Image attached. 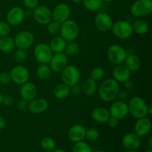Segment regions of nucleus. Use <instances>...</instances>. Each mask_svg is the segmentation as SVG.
I'll return each instance as SVG.
<instances>
[{
    "label": "nucleus",
    "mask_w": 152,
    "mask_h": 152,
    "mask_svg": "<svg viewBox=\"0 0 152 152\" xmlns=\"http://www.w3.org/2000/svg\"><path fill=\"white\" fill-rule=\"evenodd\" d=\"M10 79L14 83L22 86L28 82L30 78V73L28 68L22 65H16L12 68L10 73Z\"/></svg>",
    "instance_id": "obj_11"
},
{
    "label": "nucleus",
    "mask_w": 152,
    "mask_h": 152,
    "mask_svg": "<svg viewBox=\"0 0 152 152\" xmlns=\"http://www.w3.org/2000/svg\"><path fill=\"white\" fill-rule=\"evenodd\" d=\"M1 102H2V103L4 104V105H5V106L11 107L14 105L15 101H14V99H13L11 96L7 95V96H3V99Z\"/></svg>",
    "instance_id": "obj_43"
},
{
    "label": "nucleus",
    "mask_w": 152,
    "mask_h": 152,
    "mask_svg": "<svg viewBox=\"0 0 152 152\" xmlns=\"http://www.w3.org/2000/svg\"><path fill=\"white\" fill-rule=\"evenodd\" d=\"M11 81L10 74L7 72H1L0 74V83L2 85H7Z\"/></svg>",
    "instance_id": "obj_41"
},
{
    "label": "nucleus",
    "mask_w": 152,
    "mask_h": 152,
    "mask_svg": "<svg viewBox=\"0 0 152 152\" xmlns=\"http://www.w3.org/2000/svg\"><path fill=\"white\" fill-rule=\"evenodd\" d=\"M79 26L77 22L71 19H68L61 23L60 37L66 42H73L79 35Z\"/></svg>",
    "instance_id": "obj_3"
},
{
    "label": "nucleus",
    "mask_w": 152,
    "mask_h": 152,
    "mask_svg": "<svg viewBox=\"0 0 152 152\" xmlns=\"http://www.w3.org/2000/svg\"><path fill=\"white\" fill-rule=\"evenodd\" d=\"M68 56L65 53H57L53 55L50 60V68L55 72H61L68 65Z\"/></svg>",
    "instance_id": "obj_16"
},
{
    "label": "nucleus",
    "mask_w": 152,
    "mask_h": 152,
    "mask_svg": "<svg viewBox=\"0 0 152 152\" xmlns=\"http://www.w3.org/2000/svg\"><path fill=\"white\" fill-rule=\"evenodd\" d=\"M41 147L44 151H52L55 149L56 143L51 137H45L41 141Z\"/></svg>",
    "instance_id": "obj_33"
},
{
    "label": "nucleus",
    "mask_w": 152,
    "mask_h": 152,
    "mask_svg": "<svg viewBox=\"0 0 152 152\" xmlns=\"http://www.w3.org/2000/svg\"><path fill=\"white\" fill-rule=\"evenodd\" d=\"M130 12L134 17H142L152 13L151 0H136L131 6Z\"/></svg>",
    "instance_id": "obj_4"
},
{
    "label": "nucleus",
    "mask_w": 152,
    "mask_h": 152,
    "mask_svg": "<svg viewBox=\"0 0 152 152\" xmlns=\"http://www.w3.org/2000/svg\"><path fill=\"white\" fill-rule=\"evenodd\" d=\"M73 152H93V151L88 144L83 141H80L76 142L74 145Z\"/></svg>",
    "instance_id": "obj_34"
},
{
    "label": "nucleus",
    "mask_w": 152,
    "mask_h": 152,
    "mask_svg": "<svg viewBox=\"0 0 152 152\" xmlns=\"http://www.w3.org/2000/svg\"><path fill=\"white\" fill-rule=\"evenodd\" d=\"M99 133L98 132V130L95 129H90L88 130H86V137L88 140L91 141H96L99 139Z\"/></svg>",
    "instance_id": "obj_37"
},
{
    "label": "nucleus",
    "mask_w": 152,
    "mask_h": 152,
    "mask_svg": "<svg viewBox=\"0 0 152 152\" xmlns=\"http://www.w3.org/2000/svg\"><path fill=\"white\" fill-rule=\"evenodd\" d=\"M123 83H124V87L126 88V89H127V90L130 91L133 88L134 83L132 80H126V81H125Z\"/></svg>",
    "instance_id": "obj_47"
},
{
    "label": "nucleus",
    "mask_w": 152,
    "mask_h": 152,
    "mask_svg": "<svg viewBox=\"0 0 152 152\" xmlns=\"http://www.w3.org/2000/svg\"><path fill=\"white\" fill-rule=\"evenodd\" d=\"M37 94V88L34 83L27 82L22 85L20 88V95L22 99L30 102L34 98H36Z\"/></svg>",
    "instance_id": "obj_18"
},
{
    "label": "nucleus",
    "mask_w": 152,
    "mask_h": 152,
    "mask_svg": "<svg viewBox=\"0 0 152 152\" xmlns=\"http://www.w3.org/2000/svg\"><path fill=\"white\" fill-rule=\"evenodd\" d=\"M70 91H71V94H73L74 96H79L82 93L81 86H79L78 84H76L70 87Z\"/></svg>",
    "instance_id": "obj_44"
},
{
    "label": "nucleus",
    "mask_w": 152,
    "mask_h": 152,
    "mask_svg": "<svg viewBox=\"0 0 152 152\" xmlns=\"http://www.w3.org/2000/svg\"><path fill=\"white\" fill-rule=\"evenodd\" d=\"M51 69L47 64H41L37 69V75L39 80H46L50 77Z\"/></svg>",
    "instance_id": "obj_30"
},
{
    "label": "nucleus",
    "mask_w": 152,
    "mask_h": 152,
    "mask_svg": "<svg viewBox=\"0 0 152 152\" xmlns=\"http://www.w3.org/2000/svg\"><path fill=\"white\" fill-rule=\"evenodd\" d=\"M148 114H149V115H151V114H152V107L151 106H148Z\"/></svg>",
    "instance_id": "obj_50"
},
{
    "label": "nucleus",
    "mask_w": 152,
    "mask_h": 152,
    "mask_svg": "<svg viewBox=\"0 0 152 152\" xmlns=\"http://www.w3.org/2000/svg\"><path fill=\"white\" fill-rule=\"evenodd\" d=\"M109 113L111 117H114L117 120H122L129 114L128 104L124 101H116L110 107Z\"/></svg>",
    "instance_id": "obj_14"
},
{
    "label": "nucleus",
    "mask_w": 152,
    "mask_h": 152,
    "mask_svg": "<svg viewBox=\"0 0 152 152\" xmlns=\"http://www.w3.org/2000/svg\"><path fill=\"white\" fill-rule=\"evenodd\" d=\"M148 146H149L150 149H151V148H152V137H150L148 138Z\"/></svg>",
    "instance_id": "obj_49"
},
{
    "label": "nucleus",
    "mask_w": 152,
    "mask_h": 152,
    "mask_svg": "<svg viewBox=\"0 0 152 152\" xmlns=\"http://www.w3.org/2000/svg\"><path fill=\"white\" fill-rule=\"evenodd\" d=\"M48 103L47 100L43 98H34L31 101H30L28 105V108L29 111L32 114H39L45 112L48 109Z\"/></svg>",
    "instance_id": "obj_17"
},
{
    "label": "nucleus",
    "mask_w": 152,
    "mask_h": 152,
    "mask_svg": "<svg viewBox=\"0 0 152 152\" xmlns=\"http://www.w3.org/2000/svg\"><path fill=\"white\" fill-rule=\"evenodd\" d=\"M24 4L29 10H34L39 5V0H24Z\"/></svg>",
    "instance_id": "obj_40"
},
{
    "label": "nucleus",
    "mask_w": 152,
    "mask_h": 152,
    "mask_svg": "<svg viewBox=\"0 0 152 152\" xmlns=\"http://www.w3.org/2000/svg\"><path fill=\"white\" fill-rule=\"evenodd\" d=\"M3 94H2V93H1V91H0V104L1 103V102H2V99H3Z\"/></svg>",
    "instance_id": "obj_51"
},
{
    "label": "nucleus",
    "mask_w": 152,
    "mask_h": 152,
    "mask_svg": "<svg viewBox=\"0 0 152 152\" xmlns=\"http://www.w3.org/2000/svg\"><path fill=\"white\" fill-rule=\"evenodd\" d=\"M72 1H74V3H80L83 1V0H71Z\"/></svg>",
    "instance_id": "obj_53"
},
{
    "label": "nucleus",
    "mask_w": 152,
    "mask_h": 152,
    "mask_svg": "<svg viewBox=\"0 0 152 152\" xmlns=\"http://www.w3.org/2000/svg\"><path fill=\"white\" fill-rule=\"evenodd\" d=\"M28 58V53H26L25 50L19 49L15 51L14 53V59L18 62H22Z\"/></svg>",
    "instance_id": "obj_38"
},
{
    "label": "nucleus",
    "mask_w": 152,
    "mask_h": 152,
    "mask_svg": "<svg viewBox=\"0 0 152 152\" xmlns=\"http://www.w3.org/2000/svg\"><path fill=\"white\" fill-rule=\"evenodd\" d=\"M91 117L94 120L99 123H104L108 121L110 117L108 110L102 107H97L94 108L91 112Z\"/></svg>",
    "instance_id": "obj_23"
},
{
    "label": "nucleus",
    "mask_w": 152,
    "mask_h": 152,
    "mask_svg": "<svg viewBox=\"0 0 152 152\" xmlns=\"http://www.w3.org/2000/svg\"><path fill=\"white\" fill-rule=\"evenodd\" d=\"M14 39L8 36L0 37V50L3 53H10L14 50Z\"/></svg>",
    "instance_id": "obj_27"
},
{
    "label": "nucleus",
    "mask_w": 152,
    "mask_h": 152,
    "mask_svg": "<svg viewBox=\"0 0 152 152\" xmlns=\"http://www.w3.org/2000/svg\"><path fill=\"white\" fill-rule=\"evenodd\" d=\"M131 77V71L125 65H117L113 71V77L117 83H124L129 80Z\"/></svg>",
    "instance_id": "obj_22"
},
{
    "label": "nucleus",
    "mask_w": 152,
    "mask_h": 152,
    "mask_svg": "<svg viewBox=\"0 0 152 152\" xmlns=\"http://www.w3.org/2000/svg\"><path fill=\"white\" fill-rule=\"evenodd\" d=\"M25 17V13L20 7H13L7 13V22L9 25L16 26L22 23Z\"/></svg>",
    "instance_id": "obj_15"
},
{
    "label": "nucleus",
    "mask_w": 152,
    "mask_h": 152,
    "mask_svg": "<svg viewBox=\"0 0 152 152\" xmlns=\"http://www.w3.org/2000/svg\"><path fill=\"white\" fill-rule=\"evenodd\" d=\"M53 152H66L65 150H62V149H56L54 150Z\"/></svg>",
    "instance_id": "obj_52"
},
{
    "label": "nucleus",
    "mask_w": 152,
    "mask_h": 152,
    "mask_svg": "<svg viewBox=\"0 0 152 152\" xmlns=\"http://www.w3.org/2000/svg\"><path fill=\"white\" fill-rule=\"evenodd\" d=\"M53 51L50 46L45 43H39L34 48V56L41 64H47L53 56Z\"/></svg>",
    "instance_id": "obj_9"
},
{
    "label": "nucleus",
    "mask_w": 152,
    "mask_h": 152,
    "mask_svg": "<svg viewBox=\"0 0 152 152\" xmlns=\"http://www.w3.org/2000/svg\"><path fill=\"white\" fill-rule=\"evenodd\" d=\"M71 15V9L70 7L65 3H59L57 5L55 6L52 11V18L54 21L62 23L65 21L69 19Z\"/></svg>",
    "instance_id": "obj_12"
},
{
    "label": "nucleus",
    "mask_w": 152,
    "mask_h": 152,
    "mask_svg": "<svg viewBox=\"0 0 152 152\" xmlns=\"http://www.w3.org/2000/svg\"><path fill=\"white\" fill-rule=\"evenodd\" d=\"M103 2H106V3H108V2H111V1H114V0H102Z\"/></svg>",
    "instance_id": "obj_54"
},
{
    "label": "nucleus",
    "mask_w": 152,
    "mask_h": 152,
    "mask_svg": "<svg viewBox=\"0 0 152 152\" xmlns=\"http://www.w3.org/2000/svg\"><path fill=\"white\" fill-rule=\"evenodd\" d=\"M15 45L19 49L27 50L32 46L34 42L33 34L28 31H22L18 33L14 39Z\"/></svg>",
    "instance_id": "obj_10"
},
{
    "label": "nucleus",
    "mask_w": 152,
    "mask_h": 152,
    "mask_svg": "<svg viewBox=\"0 0 152 152\" xmlns=\"http://www.w3.org/2000/svg\"><path fill=\"white\" fill-rule=\"evenodd\" d=\"M107 56L108 58V60L112 64L116 65H120L124 62L127 56V52L121 45L114 44L108 48V51H107Z\"/></svg>",
    "instance_id": "obj_7"
},
{
    "label": "nucleus",
    "mask_w": 152,
    "mask_h": 152,
    "mask_svg": "<svg viewBox=\"0 0 152 152\" xmlns=\"http://www.w3.org/2000/svg\"><path fill=\"white\" fill-rule=\"evenodd\" d=\"M124 62V65L129 68L131 72H135V71H139L141 68V65H142V62H141L139 56L135 54L127 55Z\"/></svg>",
    "instance_id": "obj_24"
},
{
    "label": "nucleus",
    "mask_w": 152,
    "mask_h": 152,
    "mask_svg": "<svg viewBox=\"0 0 152 152\" xmlns=\"http://www.w3.org/2000/svg\"><path fill=\"white\" fill-rule=\"evenodd\" d=\"M10 32V25L7 22L0 21V37L7 36Z\"/></svg>",
    "instance_id": "obj_39"
},
{
    "label": "nucleus",
    "mask_w": 152,
    "mask_h": 152,
    "mask_svg": "<svg viewBox=\"0 0 152 152\" xmlns=\"http://www.w3.org/2000/svg\"><path fill=\"white\" fill-rule=\"evenodd\" d=\"M122 143L127 150H136L140 146L141 140L135 133H129L123 137Z\"/></svg>",
    "instance_id": "obj_19"
},
{
    "label": "nucleus",
    "mask_w": 152,
    "mask_h": 152,
    "mask_svg": "<svg viewBox=\"0 0 152 152\" xmlns=\"http://www.w3.org/2000/svg\"><path fill=\"white\" fill-rule=\"evenodd\" d=\"M61 79L63 83L69 87L78 84L80 80V71L74 65H67L61 71Z\"/></svg>",
    "instance_id": "obj_6"
},
{
    "label": "nucleus",
    "mask_w": 152,
    "mask_h": 152,
    "mask_svg": "<svg viewBox=\"0 0 152 152\" xmlns=\"http://www.w3.org/2000/svg\"><path fill=\"white\" fill-rule=\"evenodd\" d=\"M66 41L62 37H55L51 39L49 46L53 53H57L63 52L66 47Z\"/></svg>",
    "instance_id": "obj_25"
},
{
    "label": "nucleus",
    "mask_w": 152,
    "mask_h": 152,
    "mask_svg": "<svg viewBox=\"0 0 152 152\" xmlns=\"http://www.w3.org/2000/svg\"><path fill=\"white\" fill-rule=\"evenodd\" d=\"M132 28H133V31H134L136 34L143 35V34L148 33L149 26L145 21L142 20V19H138L134 22L133 25H132Z\"/></svg>",
    "instance_id": "obj_29"
},
{
    "label": "nucleus",
    "mask_w": 152,
    "mask_h": 152,
    "mask_svg": "<svg viewBox=\"0 0 152 152\" xmlns=\"http://www.w3.org/2000/svg\"><path fill=\"white\" fill-rule=\"evenodd\" d=\"M53 94L58 99H65L71 94L70 87L65 83H60L53 89Z\"/></svg>",
    "instance_id": "obj_28"
},
{
    "label": "nucleus",
    "mask_w": 152,
    "mask_h": 152,
    "mask_svg": "<svg viewBox=\"0 0 152 152\" xmlns=\"http://www.w3.org/2000/svg\"><path fill=\"white\" fill-rule=\"evenodd\" d=\"M80 50V45L77 43L71 42L69 44L66 45V47L65 48V53L67 56H76L79 53Z\"/></svg>",
    "instance_id": "obj_32"
},
{
    "label": "nucleus",
    "mask_w": 152,
    "mask_h": 152,
    "mask_svg": "<svg viewBox=\"0 0 152 152\" xmlns=\"http://www.w3.org/2000/svg\"><path fill=\"white\" fill-rule=\"evenodd\" d=\"M6 126V121L5 119L2 117V116L0 115V130H2Z\"/></svg>",
    "instance_id": "obj_48"
},
{
    "label": "nucleus",
    "mask_w": 152,
    "mask_h": 152,
    "mask_svg": "<svg viewBox=\"0 0 152 152\" xmlns=\"http://www.w3.org/2000/svg\"><path fill=\"white\" fill-rule=\"evenodd\" d=\"M105 75V71L101 67H96V68H93L91 71V78L93 79L95 81H99L101 80L104 77Z\"/></svg>",
    "instance_id": "obj_35"
},
{
    "label": "nucleus",
    "mask_w": 152,
    "mask_h": 152,
    "mask_svg": "<svg viewBox=\"0 0 152 152\" xmlns=\"http://www.w3.org/2000/svg\"><path fill=\"white\" fill-rule=\"evenodd\" d=\"M33 17L36 22L42 25H47L52 20V11L45 5H38L33 10Z\"/></svg>",
    "instance_id": "obj_8"
},
{
    "label": "nucleus",
    "mask_w": 152,
    "mask_h": 152,
    "mask_svg": "<svg viewBox=\"0 0 152 152\" xmlns=\"http://www.w3.org/2000/svg\"><path fill=\"white\" fill-rule=\"evenodd\" d=\"M95 26L101 32H108L111 30L113 21L111 16L106 13L99 12L96 14L94 19Z\"/></svg>",
    "instance_id": "obj_13"
},
{
    "label": "nucleus",
    "mask_w": 152,
    "mask_h": 152,
    "mask_svg": "<svg viewBox=\"0 0 152 152\" xmlns=\"http://www.w3.org/2000/svg\"><path fill=\"white\" fill-rule=\"evenodd\" d=\"M118 120H117V119H116V118H114V117H111V116H110L109 119H108V121L107 122H108V124L110 127L114 128V127H116L117 125H118Z\"/></svg>",
    "instance_id": "obj_46"
},
{
    "label": "nucleus",
    "mask_w": 152,
    "mask_h": 152,
    "mask_svg": "<svg viewBox=\"0 0 152 152\" xmlns=\"http://www.w3.org/2000/svg\"><path fill=\"white\" fill-rule=\"evenodd\" d=\"M151 129V122L145 117L138 119L134 126V132L137 135L141 137L148 134Z\"/></svg>",
    "instance_id": "obj_20"
},
{
    "label": "nucleus",
    "mask_w": 152,
    "mask_h": 152,
    "mask_svg": "<svg viewBox=\"0 0 152 152\" xmlns=\"http://www.w3.org/2000/svg\"><path fill=\"white\" fill-rule=\"evenodd\" d=\"M129 112L137 119L145 117L148 115V108L146 102L139 96L132 97L128 104Z\"/></svg>",
    "instance_id": "obj_2"
},
{
    "label": "nucleus",
    "mask_w": 152,
    "mask_h": 152,
    "mask_svg": "<svg viewBox=\"0 0 152 152\" xmlns=\"http://www.w3.org/2000/svg\"><path fill=\"white\" fill-rule=\"evenodd\" d=\"M102 0H83V6L87 10L95 12L99 10L102 7Z\"/></svg>",
    "instance_id": "obj_31"
},
{
    "label": "nucleus",
    "mask_w": 152,
    "mask_h": 152,
    "mask_svg": "<svg viewBox=\"0 0 152 152\" xmlns=\"http://www.w3.org/2000/svg\"><path fill=\"white\" fill-rule=\"evenodd\" d=\"M60 23L56 22V21L51 20L47 25L48 31L49 34H51V35H56V34L59 33V31H60Z\"/></svg>",
    "instance_id": "obj_36"
},
{
    "label": "nucleus",
    "mask_w": 152,
    "mask_h": 152,
    "mask_svg": "<svg viewBox=\"0 0 152 152\" xmlns=\"http://www.w3.org/2000/svg\"><path fill=\"white\" fill-rule=\"evenodd\" d=\"M117 96L119 98V99H120V101H125L126 99H127L128 96H129V94H128V93L126 91L119 90Z\"/></svg>",
    "instance_id": "obj_45"
},
{
    "label": "nucleus",
    "mask_w": 152,
    "mask_h": 152,
    "mask_svg": "<svg viewBox=\"0 0 152 152\" xmlns=\"http://www.w3.org/2000/svg\"><path fill=\"white\" fill-rule=\"evenodd\" d=\"M119 90V83L114 79H106L99 88V96L105 102H110L117 97Z\"/></svg>",
    "instance_id": "obj_1"
},
{
    "label": "nucleus",
    "mask_w": 152,
    "mask_h": 152,
    "mask_svg": "<svg viewBox=\"0 0 152 152\" xmlns=\"http://www.w3.org/2000/svg\"><path fill=\"white\" fill-rule=\"evenodd\" d=\"M111 31L116 37L122 39L129 38L134 32L132 24L125 20L117 21L113 24Z\"/></svg>",
    "instance_id": "obj_5"
},
{
    "label": "nucleus",
    "mask_w": 152,
    "mask_h": 152,
    "mask_svg": "<svg viewBox=\"0 0 152 152\" xmlns=\"http://www.w3.org/2000/svg\"><path fill=\"white\" fill-rule=\"evenodd\" d=\"M82 92L87 96H91L96 93L97 90V84L95 80L90 78L86 79L81 86Z\"/></svg>",
    "instance_id": "obj_26"
},
{
    "label": "nucleus",
    "mask_w": 152,
    "mask_h": 152,
    "mask_svg": "<svg viewBox=\"0 0 152 152\" xmlns=\"http://www.w3.org/2000/svg\"><path fill=\"white\" fill-rule=\"evenodd\" d=\"M126 152H138V151H137L136 150H128Z\"/></svg>",
    "instance_id": "obj_55"
},
{
    "label": "nucleus",
    "mask_w": 152,
    "mask_h": 152,
    "mask_svg": "<svg viewBox=\"0 0 152 152\" xmlns=\"http://www.w3.org/2000/svg\"><path fill=\"white\" fill-rule=\"evenodd\" d=\"M96 152H105V151H96Z\"/></svg>",
    "instance_id": "obj_57"
},
{
    "label": "nucleus",
    "mask_w": 152,
    "mask_h": 152,
    "mask_svg": "<svg viewBox=\"0 0 152 152\" xmlns=\"http://www.w3.org/2000/svg\"><path fill=\"white\" fill-rule=\"evenodd\" d=\"M86 129L82 125H74L68 131V138L74 142L83 141L86 137Z\"/></svg>",
    "instance_id": "obj_21"
},
{
    "label": "nucleus",
    "mask_w": 152,
    "mask_h": 152,
    "mask_svg": "<svg viewBox=\"0 0 152 152\" xmlns=\"http://www.w3.org/2000/svg\"><path fill=\"white\" fill-rule=\"evenodd\" d=\"M145 152H152V151L151 149H150V150H148V151H145Z\"/></svg>",
    "instance_id": "obj_56"
},
{
    "label": "nucleus",
    "mask_w": 152,
    "mask_h": 152,
    "mask_svg": "<svg viewBox=\"0 0 152 152\" xmlns=\"http://www.w3.org/2000/svg\"><path fill=\"white\" fill-rule=\"evenodd\" d=\"M28 101L25 100L23 99H21L18 100L17 102H16V108H17L19 111H24L28 108Z\"/></svg>",
    "instance_id": "obj_42"
}]
</instances>
